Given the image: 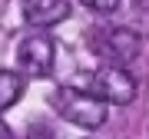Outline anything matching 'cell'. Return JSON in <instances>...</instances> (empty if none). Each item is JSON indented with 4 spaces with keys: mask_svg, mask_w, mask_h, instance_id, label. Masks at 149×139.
<instances>
[{
    "mask_svg": "<svg viewBox=\"0 0 149 139\" xmlns=\"http://www.w3.org/2000/svg\"><path fill=\"white\" fill-rule=\"evenodd\" d=\"M53 109L66 119V123L83 126V129L106 126V116H109L106 99L93 96V93L80 90V86H60V90L53 93Z\"/></svg>",
    "mask_w": 149,
    "mask_h": 139,
    "instance_id": "cell-1",
    "label": "cell"
},
{
    "mask_svg": "<svg viewBox=\"0 0 149 139\" xmlns=\"http://www.w3.org/2000/svg\"><path fill=\"white\" fill-rule=\"evenodd\" d=\"M90 93L106 103H116V106H126V103L136 99V80L126 73L119 63L113 66H100L90 73Z\"/></svg>",
    "mask_w": 149,
    "mask_h": 139,
    "instance_id": "cell-2",
    "label": "cell"
},
{
    "mask_svg": "<svg viewBox=\"0 0 149 139\" xmlns=\"http://www.w3.org/2000/svg\"><path fill=\"white\" fill-rule=\"evenodd\" d=\"M17 63L27 76H50L53 73V63H56V47L50 37H27L20 43V50H17Z\"/></svg>",
    "mask_w": 149,
    "mask_h": 139,
    "instance_id": "cell-3",
    "label": "cell"
},
{
    "mask_svg": "<svg viewBox=\"0 0 149 139\" xmlns=\"http://www.w3.org/2000/svg\"><path fill=\"white\" fill-rule=\"evenodd\" d=\"M100 50H103V56H106V60H113V63H129V60L139 56L143 40H139V33L126 30V27H113V30L103 33Z\"/></svg>",
    "mask_w": 149,
    "mask_h": 139,
    "instance_id": "cell-4",
    "label": "cell"
},
{
    "mask_svg": "<svg viewBox=\"0 0 149 139\" xmlns=\"http://www.w3.org/2000/svg\"><path fill=\"white\" fill-rule=\"evenodd\" d=\"M23 17L33 27H53V23L70 17V3L66 0H27L23 3Z\"/></svg>",
    "mask_w": 149,
    "mask_h": 139,
    "instance_id": "cell-5",
    "label": "cell"
},
{
    "mask_svg": "<svg viewBox=\"0 0 149 139\" xmlns=\"http://www.w3.org/2000/svg\"><path fill=\"white\" fill-rule=\"evenodd\" d=\"M20 96H23V76L13 70H0V113L10 109Z\"/></svg>",
    "mask_w": 149,
    "mask_h": 139,
    "instance_id": "cell-6",
    "label": "cell"
},
{
    "mask_svg": "<svg viewBox=\"0 0 149 139\" xmlns=\"http://www.w3.org/2000/svg\"><path fill=\"white\" fill-rule=\"evenodd\" d=\"M90 10H96V13H113L119 7V0H83Z\"/></svg>",
    "mask_w": 149,
    "mask_h": 139,
    "instance_id": "cell-7",
    "label": "cell"
},
{
    "mask_svg": "<svg viewBox=\"0 0 149 139\" xmlns=\"http://www.w3.org/2000/svg\"><path fill=\"white\" fill-rule=\"evenodd\" d=\"M0 139H10V129H7V123L0 119Z\"/></svg>",
    "mask_w": 149,
    "mask_h": 139,
    "instance_id": "cell-8",
    "label": "cell"
}]
</instances>
